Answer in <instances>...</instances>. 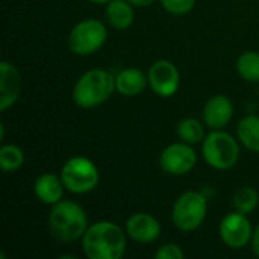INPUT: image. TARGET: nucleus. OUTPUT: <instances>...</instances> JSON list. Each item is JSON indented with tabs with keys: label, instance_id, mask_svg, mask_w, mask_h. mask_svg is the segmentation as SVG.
<instances>
[{
	"label": "nucleus",
	"instance_id": "obj_1",
	"mask_svg": "<svg viewBox=\"0 0 259 259\" xmlns=\"http://www.w3.org/2000/svg\"><path fill=\"white\" fill-rule=\"evenodd\" d=\"M82 249L90 259H120L126 250V235L112 222H97L83 234Z\"/></svg>",
	"mask_w": 259,
	"mask_h": 259
},
{
	"label": "nucleus",
	"instance_id": "obj_2",
	"mask_svg": "<svg viewBox=\"0 0 259 259\" xmlns=\"http://www.w3.org/2000/svg\"><path fill=\"white\" fill-rule=\"evenodd\" d=\"M49 229L53 238L62 243H71L83 237L88 229V220L83 208L71 200H59L49 214Z\"/></svg>",
	"mask_w": 259,
	"mask_h": 259
},
{
	"label": "nucleus",
	"instance_id": "obj_3",
	"mask_svg": "<svg viewBox=\"0 0 259 259\" xmlns=\"http://www.w3.org/2000/svg\"><path fill=\"white\" fill-rule=\"evenodd\" d=\"M115 91V77L102 68L85 71L73 88V100L80 108H96Z\"/></svg>",
	"mask_w": 259,
	"mask_h": 259
},
{
	"label": "nucleus",
	"instance_id": "obj_4",
	"mask_svg": "<svg viewBox=\"0 0 259 259\" xmlns=\"http://www.w3.org/2000/svg\"><path fill=\"white\" fill-rule=\"evenodd\" d=\"M202 155L212 168L228 170L237 164L240 146L231 134L217 129L202 141Z\"/></svg>",
	"mask_w": 259,
	"mask_h": 259
},
{
	"label": "nucleus",
	"instance_id": "obj_5",
	"mask_svg": "<svg viewBox=\"0 0 259 259\" xmlns=\"http://www.w3.org/2000/svg\"><path fill=\"white\" fill-rule=\"evenodd\" d=\"M61 179L68 191L74 194H85L97 187L99 168L85 156H73L62 165Z\"/></svg>",
	"mask_w": 259,
	"mask_h": 259
},
{
	"label": "nucleus",
	"instance_id": "obj_6",
	"mask_svg": "<svg viewBox=\"0 0 259 259\" xmlns=\"http://www.w3.org/2000/svg\"><path fill=\"white\" fill-rule=\"evenodd\" d=\"M206 217V197L200 191H187L173 205L171 219L179 231L197 229Z\"/></svg>",
	"mask_w": 259,
	"mask_h": 259
},
{
	"label": "nucleus",
	"instance_id": "obj_7",
	"mask_svg": "<svg viewBox=\"0 0 259 259\" xmlns=\"http://www.w3.org/2000/svg\"><path fill=\"white\" fill-rule=\"evenodd\" d=\"M106 26L96 18L79 21L68 35V47L73 53L87 56L97 52L106 41Z\"/></svg>",
	"mask_w": 259,
	"mask_h": 259
},
{
	"label": "nucleus",
	"instance_id": "obj_8",
	"mask_svg": "<svg viewBox=\"0 0 259 259\" xmlns=\"http://www.w3.org/2000/svg\"><path fill=\"white\" fill-rule=\"evenodd\" d=\"M219 234H220L222 241L228 247L238 250V249L246 247L250 243L253 229L246 214L235 211V212L225 215V219L220 223Z\"/></svg>",
	"mask_w": 259,
	"mask_h": 259
},
{
	"label": "nucleus",
	"instance_id": "obj_9",
	"mask_svg": "<svg viewBox=\"0 0 259 259\" xmlns=\"http://www.w3.org/2000/svg\"><path fill=\"white\" fill-rule=\"evenodd\" d=\"M197 162L196 152L188 143H173L167 146L161 156H159V164L161 168L173 176H181L190 173Z\"/></svg>",
	"mask_w": 259,
	"mask_h": 259
},
{
	"label": "nucleus",
	"instance_id": "obj_10",
	"mask_svg": "<svg viewBox=\"0 0 259 259\" xmlns=\"http://www.w3.org/2000/svg\"><path fill=\"white\" fill-rule=\"evenodd\" d=\"M152 91L161 97H170L179 90L181 76L176 65L170 61L159 59L153 62L147 73Z\"/></svg>",
	"mask_w": 259,
	"mask_h": 259
},
{
	"label": "nucleus",
	"instance_id": "obj_11",
	"mask_svg": "<svg viewBox=\"0 0 259 259\" xmlns=\"http://www.w3.org/2000/svg\"><path fill=\"white\" fill-rule=\"evenodd\" d=\"M126 234L137 243H153L161 235V225L153 215L147 212H137L127 219Z\"/></svg>",
	"mask_w": 259,
	"mask_h": 259
},
{
	"label": "nucleus",
	"instance_id": "obj_12",
	"mask_svg": "<svg viewBox=\"0 0 259 259\" xmlns=\"http://www.w3.org/2000/svg\"><path fill=\"white\" fill-rule=\"evenodd\" d=\"M232 115H234V105L229 97L222 94L211 97L202 109L203 123L212 131L226 127L228 123L232 120Z\"/></svg>",
	"mask_w": 259,
	"mask_h": 259
},
{
	"label": "nucleus",
	"instance_id": "obj_13",
	"mask_svg": "<svg viewBox=\"0 0 259 259\" xmlns=\"http://www.w3.org/2000/svg\"><path fill=\"white\" fill-rule=\"evenodd\" d=\"M21 90V76L14 64L2 61L0 64V109L6 111L11 108Z\"/></svg>",
	"mask_w": 259,
	"mask_h": 259
},
{
	"label": "nucleus",
	"instance_id": "obj_14",
	"mask_svg": "<svg viewBox=\"0 0 259 259\" xmlns=\"http://www.w3.org/2000/svg\"><path fill=\"white\" fill-rule=\"evenodd\" d=\"M64 182L53 173H42L33 184V193L36 199L46 205H55L62 200Z\"/></svg>",
	"mask_w": 259,
	"mask_h": 259
},
{
	"label": "nucleus",
	"instance_id": "obj_15",
	"mask_svg": "<svg viewBox=\"0 0 259 259\" xmlns=\"http://www.w3.org/2000/svg\"><path fill=\"white\" fill-rule=\"evenodd\" d=\"M149 83V77L135 67H129L121 70L115 76V91H118L123 96H138L146 90V85Z\"/></svg>",
	"mask_w": 259,
	"mask_h": 259
},
{
	"label": "nucleus",
	"instance_id": "obj_16",
	"mask_svg": "<svg viewBox=\"0 0 259 259\" xmlns=\"http://www.w3.org/2000/svg\"><path fill=\"white\" fill-rule=\"evenodd\" d=\"M106 21L117 30L127 29L135 18L134 6L127 0H111L105 9Z\"/></svg>",
	"mask_w": 259,
	"mask_h": 259
},
{
	"label": "nucleus",
	"instance_id": "obj_17",
	"mask_svg": "<svg viewBox=\"0 0 259 259\" xmlns=\"http://www.w3.org/2000/svg\"><path fill=\"white\" fill-rule=\"evenodd\" d=\"M237 135L244 147L259 153V117L247 115L240 120L237 126Z\"/></svg>",
	"mask_w": 259,
	"mask_h": 259
},
{
	"label": "nucleus",
	"instance_id": "obj_18",
	"mask_svg": "<svg viewBox=\"0 0 259 259\" xmlns=\"http://www.w3.org/2000/svg\"><path fill=\"white\" fill-rule=\"evenodd\" d=\"M178 137L188 144H197L205 140V126L196 118H184L178 123L176 127Z\"/></svg>",
	"mask_w": 259,
	"mask_h": 259
},
{
	"label": "nucleus",
	"instance_id": "obj_19",
	"mask_svg": "<svg viewBox=\"0 0 259 259\" xmlns=\"http://www.w3.org/2000/svg\"><path fill=\"white\" fill-rule=\"evenodd\" d=\"M237 71L247 82H259V52H244L240 55Z\"/></svg>",
	"mask_w": 259,
	"mask_h": 259
},
{
	"label": "nucleus",
	"instance_id": "obj_20",
	"mask_svg": "<svg viewBox=\"0 0 259 259\" xmlns=\"http://www.w3.org/2000/svg\"><path fill=\"white\" fill-rule=\"evenodd\" d=\"M259 203L258 191L252 187H241L234 194V208L238 212L250 214Z\"/></svg>",
	"mask_w": 259,
	"mask_h": 259
},
{
	"label": "nucleus",
	"instance_id": "obj_21",
	"mask_svg": "<svg viewBox=\"0 0 259 259\" xmlns=\"http://www.w3.org/2000/svg\"><path fill=\"white\" fill-rule=\"evenodd\" d=\"M24 162L23 150L15 144H5L0 149V167L3 171H15Z\"/></svg>",
	"mask_w": 259,
	"mask_h": 259
},
{
	"label": "nucleus",
	"instance_id": "obj_22",
	"mask_svg": "<svg viewBox=\"0 0 259 259\" xmlns=\"http://www.w3.org/2000/svg\"><path fill=\"white\" fill-rule=\"evenodd\" d=\"M196 0H161L162 8L173 15L188 14L194 8Z\"/></svg>",
	"mask_w": 259,
	"mask_h": 259
},
{
	"label": "nucleus",
	"instance_id": "obj_23",
	"mask_svg": "<svg viewBox=\"0 0 259 259\" xmlns=\"http://www.w3.org/2000/svg\"><path fill=\"white\" fill-rule=\"evenodd\" d=\"M184 256H185V253L182 252V249L173 243L161 246L155 253L156 259H182Z\"/></svg>",
	"mask_w": 259,
	"mask_h": 259
},
{
	"label": "nucleus",
	"instance_id": "obj_24",
	"mask_svg": "<svg viewBox=\"0 0 259 259\" xmlns=\"http://www.w3.org/2000/svg\"><path fill=\"white\" fill-rule=\"evenodd\" d=\"M250 244H252V250H253V253H255V255L259 258V225L255 228V231H253V235H252Z\"/></svg>",
	"mask_w": 259,
	"mask_h": 259
},
{
	"label": "nucleus",
	"instance_id": "obj_25",
	"mask_svg": "<svg viewBox=\"0 0 259 259\" xmlns=\"http://www.w3.org/2000/svg\"><path fill=\"white\" fill-rule=\"evenodd\" d=\"M132 6H137V8H144V6H150L155 0H127Z\"/></svg>",
	"mask_w": 259,
	"mask_h": 259
},
{
	"label": "nucleus",
	"instance_id": "obj_26",
	"mask_svg": "<svg viewBox=\"0 0 259 259\" xmlns=\"http://www.w3.org/2000/svg\"><path fill=\"white\" fill-rule=\"evenodd\" d=\"M88 2H93V3H109L111 0H88Z\"/></svg>",
	"mask_w": 259,
	"mask_h": 259
}]
</instances>
